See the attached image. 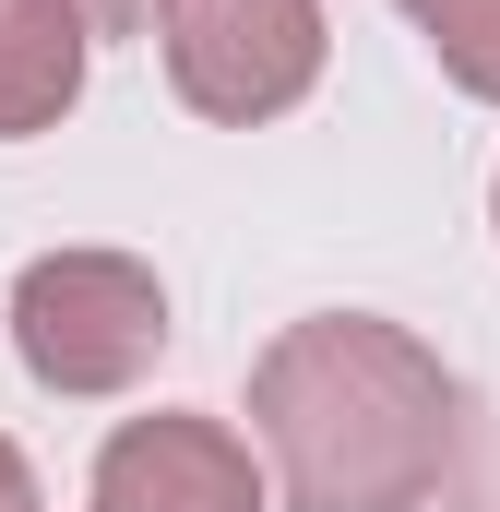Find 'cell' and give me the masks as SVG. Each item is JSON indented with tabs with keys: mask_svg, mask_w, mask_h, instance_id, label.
I'll list each match as a JSON object with an SVG mask.
<instances>
[{
	"mask_svg": "<svg viewBox=\"0 0 500 512\" xmlns=\"http://www.w3.org/2000/svg\"><path fill=\"white\" fill-rule=\"evenodd\" d=\"M72 96V24L36 0H0V120H36Z\"/></svg>",
	"mask_w": 500,
	"mask_h": 512,
	"instance_id": "cell-1",
	"label": "cell"
},
{
	"mask_svg": "<svg viewBox=\"0 0 500 512\" xmlns=\"http://www.w3.org/2000/svg\"><path fill=\"white\" fill-rule=\"evenodd\" d=\"M0 512H24V477H12V453H0Z\"/></svg>",
	"mask_w": 500,
	"mask_h": 512,
	"instance_id": "cell-2",
	"label": "cell"
}]
</instances>
